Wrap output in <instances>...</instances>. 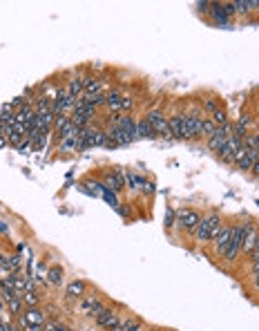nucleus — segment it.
I'll return each instance as SVG.
<instances>
[{
  "instance_id": "obj_1",
  "label": "nucleus",
  "mask_w": 259,
  "mask_h": 331,
  "mask_svg": "<svg viewBox=\"0 0 259 331\" xmlns=\"http://www.w3.org/2000/svg\"><path fill=\"white\" fill-rule=\"evenodd\" d=\"M221 226H224V219H221L219 213L212 211V213H208V215H203L201 222H199V226H197V231L192 233V235H195V242H199V244L212 242L214 237L219 235Z\"/></svg>"
},
{
  "instance_id": "obj_2",
  "label": "nucleus",
  "mask_w": 259,
  "mask_h": 331,
  "mask_svg": "<svg viewBox=\"0 0 259 331\" xmlns=\"http://www.w3.org/2000/svg\"><path fill=\"white\" fill-rule=\"evenodd\" d=\"M248 222L250 219H244V222L235 224V233H232V237H230V244H228L226 253H224V257H221L226 264H235V262L239 260V255H242L244 237H246V231H248Z\"/></svg>"
},
{
  "instance_id": "obj_3",
  "label": "nucleus",
  "mask_w": 259,
  "mask_h": 331,
  "mask_svg": "<svg viewBox=\"0 0 259 331\" xmlns=\"http://www.w3.org/2000/svg\"><path fill=\"white\" fill-rule=\"evenodd\" d=\"M199 222H201V213L197 211V208H188V206L177 208V222H175V226L181 233H195L197 226H199Z\"/></svg>"
},
{
  "instance_id": "obj_4",
  "label": "nucleus",
  "mask_w": 259,
  "mask_h": 331,
  "mask_svg": "<svg viewBox=\"0 0 259 331\" xmlns=\"http://www.w3.org/2000/svg\"><path fill=\"white\" fill-rule=\"evenodd\" d=\"M201 106H192L186 112V141H199L201 139V119H203Z\"/></svg>"
},
{
  "instance_id": "obj_5",
  "label": "nucleus",
  "mask_w": 259,
  "mask_h": 331,
  "mask_svg": "<svg viewBox=\"0 0 259 331\" xmlns=\"http://www.w3.org/2000/svg\"><path fill=\"white\" fill-rule=\"evenodd\" d=\"M145 119H147V123L152 126V130H154V134H157V137H161V139H172L168 116H165L163 110H150V112L145 114Z\"/></svg>"
},
{
  "instance_id": "obj_6",
  "label": "nucleus",
  "mask_w": 259,
  "mask_h": 331,
  "mask_svg": "<svg viewBox=\"0 0 259 331\" xmlns=\"http://www.w3.org/2000/svg\"><path fill=\"white\" fill-rule=\"evenodd\" d=\"M242 137H237V134H230V137L226 139V143H224V148H221L217 152V159L221 163H226V166H232L235 163V155H237V150L242 148Z\"/></svg>"
},
{
  "instance_id": "obj_7",
  "label": "nucleus",
  "mask_w": 259,
  "mask_h": 331,
  "mask_svg": "<svg viewBox=\"0 0 259 331\" xmlns=\"http://www.w3.org/2000/svg\"><path fill=\"white\" fill-rule=\"evenodd\" d=\"M232 134V121L228 126H224V128H217V130H214L210 137L206 139V148L210 150V152H214V155H217V152L224 148V143H226V139L230 137Z\"/></svg>"
},
{
  "instance_id": "obj_8",
  "label": "nucleus",
  "mask_w": 259,
  "mask_h": 331,
  "mask_svg": "<svg viewBox=\"0 0 259 331\" xmlns=\"http://www.w3.org/2000/svg\"><path fill=\"white\" fill-rule=\"evenodd\" d=\"M168 123H170V134L175 141H186V110H177L168 116Z\"/></svg>"
},
{
  "instance_id": "obj_9",
  "label": "nucleus",
  "mask_w": 259,
  "mask_h": 331,
  "mask_svg": "<svg viewBox=\"0 0 259 331\" xmlns=\"http://www.w3.org/2000/svg\"><path fill=\"white\" fill-rule=\"evenodd\" d=\"M232 233H235V224H224V226H221L219 235H217V237H214V240H212V249H214V255L224 257L226 249H228V244H230V237H232Z\"/></svg>"
},
{
  "instance_id": "obj_10",
  "label": "nucleus",
  "mask_w": 259,
  "mask_h": 331,
  "mask_svg": "<svg viewBox=\"0 0 259 331\" xmlns=\"http://www.w3.org/2000/svg\"><path fill=\"white\" fill-rule=\"evenodd\" d=\"M257 240H259V222H248V231H246V237H244V246H242V255H244V262L250 257V253L255 251L257 246Z\"/></svg>"
},
{
  "instance_id": "obj_11",
  "label": "nucleus",
  "mask_w": 259,
  "mask_h": 331,
  "mask_svg": "<svg viewBox=\"0 0 259 331\" xmlns=\"http://www.w3.org/2000/svg\"><path fill=\"white\" fill-rule=\"evenodd\" d=\"M105 186L110 188V191H114L116 195H121L123 191H125V173H123L121 168L110 170V173L105 175Z\"/></svg>"
},
{
  "instance_id": "obj_12",
  "label": "nucleus",
  "mask_w": 259,
  "mask_h": 331,
  "mask_svg": "<svg viewBox=\"0 0 259 331\" xmlns=\"http://www.w3.org/2000/svg\"><path fill=\"white\" fill-rule=\"evenodd\" d=\"M210 20L214 23V25H219V27H228V25H230L232 18L228 16L226 3H212V7H210Z\"/></svg>"
},
{
  "instance_id": "obj_13",
  "label": "nucleus",
  "mask_w": 259,
  "mask_h": 331,
  "mask_svg": "<svg viewBox=\"0 0 259 331\" xmlns=\"http://www.w3.org/2000/svg\"><path fill=\"white\" fill-rule=\"evenodd\" d=\"M94 318H96V324H98V327H103V329H107V331L119 324V316H116L112 309H107V306H103V309L98 311Z\"/></svg>"
},
{
  "instance_id": "obj_14",
  "label": "nucleus",
  "mask_w": 259,
  "mask_h": 331,
  "mask_svg": "<svg viewBox=\"0 0 259 331\" xmlns=\"http://www.w3.org/2000/svg\"><path fill=\"white\" fill-rule=\"evenodd\" d=\"M23 316L29 327H45V311L38 309V306H27L23 311Z\"/></svg>"
},
{
  "instance_id": "obj_15",
  "label": "nucleus",
  "mask_w": 259,
  "mask_h": 331,
  "mask_svg": "<svg viewBox=\"0 0 259 331\" xmlns=\"http://www.w3.org/2000/svg\"><path fill=\"white\" fill-rule=\"evenodd\" d=\"M90 148H107V130L105 128H92Z\"/></svg>"
},
{
  "instance_id": "obj_16",
  "label": "nucleus",
  "mask_w": 259,
  "mask_h": 331,
  "mask_svg": "<svg viewBox=\"0 0 259 331\" xmlns=\"http://www.w3.org/2000/svg\"><path fill=\"white\" fill-rule=\"evenodd\" d=\"M121 99H123V92L121 90L105 92V108L112 110L114 114H121Z\"/></svg>"
},
{
  "instance_id": "obj_17",
  "label": "nucleus",
  "mask_w": 259,
  "mask_h": 331,
  "mask_svg": "<svg viewBox=\"0 0 259 331\" xmlns=\"http://www.w3.org/2000/svg\"><path fill=\"white\" fill-rule=\"evenodd\" d=\"M137 139H157V134H154L152 126L147 123L145 114H143V116H139V119H137Z\"/></svg>"
},
{
  "instance_id": "obj_18",
  "label": "nucleus",
  "mask_w": 259,
  "mask_h": 331,
  "mask_svg": "<svg viewBox=\"0 0 259 331\" xmlns=\"http://www.w3.org/2000/svg\"><path fill=\"white\" fill-rule=\"evenodd\" d=\"M85 289H88V282L85 280H74V282H70L67 284V289H65V293H67V298H83L85 296Z\"/></svg>"
},
{
  "instance_id": "obj_19",
  "label": "nucleus",
  "mask_w": 259,
  "mask_h": 331,
  "mask_svg": "<svg viewBox=\"0 0 259 331\" xmlns=\"http://www.w3.org/2000/svg\"><path fill=\"white\" fill-rule=\"evenodd\" d=\"M101 78L98 76H83V94H101Z\"/></svg>"
},
{
  "instance_id": "obj_20",
  "label": "nucleus",
  "mask_w": 259,
  "mask_h": 331,
  "mask_svg": "<svg viewBox=\"0 0 259 331\" xmlns=\"http://www.w3.org/2000/svg\"><path fill=\"white\" fill-rule=\"evenodd\" d=\"M224 103L219 101V96L217 94H208L206 99H201V110H203V114H212L214 110H219Z\"/></svg>"
},
{
  "instance_id": "obj_21",
  "label": "nucleus",
  "mask_w": 259,
  "mask_h": 331,
  "mask_svg": "<svg viewBox=\"0 0 259 331\" xmlns=\"http://www.w3.org/2000/svg\"><path fill=\"white\" fill-rule=\"evenodd\" d=\"M232 7H235V16H246L250 14V11H255V7H259V3H255V0H235L232 3Z\"/></svg>"
},
{
  "instance_id": "obj_22",
  "label": "nucleus",
  "mask_w": 259,
  "mask_h": 331,
  "mask_svg": "<svg viewBox=\"0 0 259 331\" xmlns=\"http://www.w3.org/2000/svg\"><path fill=\"white\" fill-rule=\"evenodd\" d=\"M101 309H103V302H101V300H98L96 296H90V298L83 300V311H85L88 316H96Z\"/></svg>"
},
{
  "instance_id": "obj_23",
  "label": "nucleus",
  "mask_w": 259,
  "mask_h": 331,
  "mask_svg": "<svg viewBox=\"0 0 259 331\" xmlns=\"http://www.w3.org/2000/svg\"><path fill=\"white\" fill-rule=\"evenodd\" d=\"M70 123H72V114H58L56 121H54V134L60 139V134L70 128Z\"/></svg>"
},
{
  "instance_id": "obj_24",
  "label": "nucleus",
  "mask_w": 259,
  "mask_h": 331,
  "mask_svg": "<svg viewBox=\"0 0 259 331\" xmlns=\"http://www.w3.org/2000/svg\"><path fill=\"white\" fill-rule=\"evenodd\" d=\"M208 116H210V119L214 121V126H217V128H224V126L230 123V116H228V110L224 106H221L219 110H214V112L208 114Z\"/></svg>"
},
{
  "instance_id": "obj_25",
  "label": "nucleus",
  "mask_w": 259,
  "mask_h": 331,
  "mask_svg": "<svg viewBox=\"0 0 259 331\" xmlns=\"http://www.w3.org/2000/svg\"><path fill=\"white\" fill-rule=\"evenodd\" d=\"M65 88H67V92H70L72 96H76L78 99V96L83 94V76H72L70 81H67Z\"/></svg>"
},
{
  "instance_id": "obj_26",
  "label": "nucleus",
  "mask_w": 259,
  "mask_h": 331,
  "mask_svg": "<svg viewBox=\"0 0 259 331\" xmlns=\"http://www.w3.org/2000/svg\"><path fill=\"white\" fill-rule=\"evenodd\" d=\"M45 278L49 284H54V286H58V284H63V268L60 266H52L49 271L45 273Z\"/></svg>"
},
{
  "instance_id": "obj_27",
  "label": "nucleus",
  "mask_w": 259,
  "mask_h": 331,
  "mask_svg": "<svg viewBox=\"0 0 259 331\" xmlns=\"http://www.w3.org/2000/svg\"><path fill=\"white\" fill-rule=\"evenodd\" d=\"M214 130H217V126H214V121L210 119V116H203V119H201V139H208V137H210V134L214 132Z\"/></svg>"
},
{
  "instance_id": "obj_28",
  "label": "nucleus",
  "mask_w": 259,
  "mask_h": 331,
  "mask_svg": "<svg viewBox=\"0 0 259 331\" xmlns=\"http://www.w3.org/2000/svg\"><path fill=\"white\" fill-rule=\"evenodd\" d=\"M23 306H25V304H23V298H20V296H14V298H11L9 302H7V309H9V314L14 316V318L23 314Z\"/></svg>"
},
{
  "instance_id": "obj_29",
  "label": "nucleus",
  "mask_w": 259,
  "mask_h": 331,
  "mask_svg": "<svg viewBox=\"0 0 259 331\" xmlns=\"http://www.w3.org/2000/svg\"><path fill=\"white\" fill-rule=\"evenodd\" d=\"M58 152H76V137L60 139L58 141Z\"/></svg>"
},
{
  "instance_id": "obj_30",
  "label": "nucleus",
  "mask_w": 259,
  "mask_h": 331,
  "mask_svg": "<svg viewBox=\"0 0 259 331\" xmlns=\"http://www.w3.org/2000/svg\"><path fill=\"white\" fill-rule=\"evenodd\" d=\"M20 298H23L25 306H38V302H40V298H38V293L36 291H25Z\"/></svg>"
},
{
  "instance_id": "obj_31",
  "label": "nucleus",
  "mask_w": 259,
  "mask_h": 331,
  "mask_svg": "<svg viewBox=\"0 0 259 331\" xmlns=\"http://www.w3.org/2000/svg\"><path fill=\"white\" fill-rule=\"evenodd\" d=\"M175 222H177V211L175 208H168V211H165V217H163V229L165 231L175 229Z\"/></svg>"
},
{
  "instance_id": "obj_32",
  "label": "nucleus",
  "mask_w": 259,
  "mask_h": 331,
  "mask_svg": "<svg viewBox=\"0 0 259 331\" xmlns=\"http://www.w3.org/2000/svg\"><path fill=\"white\" fill-rule=\"evenodd\" d=\"M125 331H143V320H139V318H127Z\"/></svg>"
},
{
  "instance_id": "obj_33",
  "label": "nucleus",
  "mask_w": 259,
  "mask_h": 331,
  "mask_svg": "<svg viewBox=\"0 0 259 331\" xmlns=\"http://www.w3.org/2000/svg\"><path fill=\"white\" fill-rule=\"evenodd\" d=\"M132 108H134V99L130 94H123V99H121V114L123 112H132Z\"/></svg>"
},
{
  "instance_id": "obj_34",
  "label": "nucleus",
  "mask_w": 259,
  "mask_h": 331,
  "mask_svg": "<svg viewBox=\"0 0 259 331\" xmlns=\"http://www.w3.org/2000/svg\"><path fill=\"white\" fill-rule=\"evenodd\" d=\"M9 260H11V268H14V273H20L23 255H20V253H14V255H9Z\"/></svg>"
},
{
  "instance_id": "obj_35",
  "label": "nucleus",
  "mask_w": 259,
  "mask_h": 331,
  "mask_svg": "<svg viewBox=\"0 0 259 331\" xmlns=\"http://www.w3.org/2000/svg\"><path fill=\"white\" fill-rule=\"evenodd\" d=\"M210 7H212V3H197V11H199L201 16H210Z\"/></svg>"
},
{
  "instance_id": "obj_36",
  "label": "nucleus",
  "mask_w": 259,
  "mask_h": 331,
  "mask_svg": "<svg viewBox=\"0 0 259 331\" xmlns=\"http://www.w3.org/2000/svg\"><path fill=\"white\" fill-rule=\"evenodd\" d=\"M42 331H70V329L63 327L60 322H49V324H45V327H42Z\"/></svg>"
},
{
  "instance_id": "obj_37",
  "label": "nucleus",
  "mask_w": 259,
  "mask_h": 331,
  "mask_svg": "<svg viewBox=\"0 0 259 331\" xmlns=\"http://www.w3.org/2000/svg\"><path fill=\"white\" fill-rule=\"evenodd\" d=\"M250 275H252V289H255V291H259V271L250 273Z\"/></svg>"
},
{
  "instance_id": "obj_38",
  "label": "nucleus",
  "mask_w": 259,
  "mask_h": 331,
  "mask_svg": "<svg viewBox=\"0 0 259 331\" xmlns=\"http://www.w3.org/2000/svg\"><path fill=\"white\" fill-rule=\"evenodd\" d=\"M248 175H250V177H255V179H259V161H257L255 166H252V170H250Z\"/></svg>"
},
{
  "instance_id": "obj_39",
  "label": "nucleus",
  "mask_w": 259,
  "mask_h": 331,
  "mask_svg": "<svg viewBox=\"0 0 259 331\" xmlns=\"http://www.w3.org/2000/svg\"><path fill=\"white\" fill-rule=\"evenodd\" d=\"M9 146V141H7V137H0V148H7Z\"/></svg>"
},
{
  "instance_id": "obj_40",
  "label": "nucleus",
  "mask_w": 259,
  "mask_h": 331,
  "mask_svg": "<svg viewBox=\"0 0 259 331\" xmlns=\"http://www.w3.org/2000/svg\"><path fill=\"white\" fill-rule=\"evenodd\" d=\"M257 181H259V179H257Z\"/></svg>"
}]
</instances>
